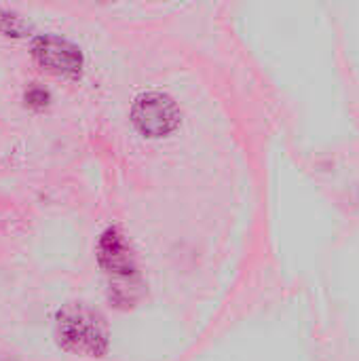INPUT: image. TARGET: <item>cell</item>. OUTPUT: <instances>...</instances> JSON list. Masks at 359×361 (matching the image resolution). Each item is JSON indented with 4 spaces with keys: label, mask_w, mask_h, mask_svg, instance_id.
Here are the masks:
<instances>
[{
    "label": "cell",
    "mask_w": 359,
    "mask_h": 361,
    "mask_svg": "<svg viewBox=\"0 0 359 361\" xmlns=\"http://www.w3.org/2000/svg\"><path fill=\"white\" fill-rule=\"evenodd\" d=\"M97 262L110 277V300L118 309H129L140 298V275L131 245L125 235L110 226L97 241Z\"/></svg>",
    "instance_id": "2"
},
{
    "label": "cell",
    "mask_w": 359,
    "mask_h": 361,
    "mask_svg": "<svg viewBox=\"0 0 359 361\" xmlns=\"http://www.w3.org/2000/svg\"><path fill=\"white\" fill-rule=\"evenodd\" d=\"M30 32H32L30 21H25L21 15L13 13V11L0 8V34L21 38V36H28Z\"/></svg>",
    "instance_id": "5"
},
{
    "label": "cell",
    "mask_w": 359,
    "mask_h": 361,
    "mask_svg": "<svg viewBox=\"0 0 359 361\" xmlns=\"http://www.w3.org/2000/svg\"><path fill=\"white\" fill-rule=\"evenodd\" d=\"M0 361H15V360H11V357H0Z\"/></svg>",
    "instance_id": "7"
},
{
    "label": "cell",
    "mask_w": 359,
    "mask_h": 361,
    "mask_svg": "<svg viewBox=\"0 0 359 361\" xmlns=\"http://www.w3.org/2000/svg\"><path fill=\"white\" fill-rule=\"evenodd\" d=\"M25 102H28L30 106H34V108H42V106H47V102H49V93H47L42 87H30V89L25 91Z\"/></svg>",
    "instance_id": "6"
},
{
    "label": "cell",
    "mask_w": 359,
    "mask_h": 361,
    "mask_svg": "<svg viewBox=\"0 0 359 361\" xmlns=\"http://www.w3.org/2000/svg\"><path fill=\"white\" fill-rule=\"evenodd\" d=\"M32 55L42 68L61 76H78L83 70L80 49L55 34L36 36L32 42Z\"/></svg>",
    "instance_id": "4"
},
{
    "label": "cell",
    "mask_w": 359,
    "mask_h": 361,
    "mask_svg": "<svg viewBox=\"0 0 359 361\" xmlns=\"http://www.w3.org/2000/svg\"><path fill=\"white\" fill-rule=\"evenodd\" d=\"M59 349L80 357H104L110 347L106 317L85 302H68L55 313Z\"/></svg>",
    "instance_id": "1"
},
{
    "label": "cell",
    "mask_w": 359,
    "mask_h": 361,
    "mask_svg": "<svg viewBox=\"0 0 359 361\" xmlns=\"http://www.w3.org/2000/svg\"><path fill=\"white\" fill-rule=\"evenodd\" d=\"M131 121L142 135L163 137L178 127L180 112L169 95L161 91H148L135 97L131 106Z\"/></svg>",
    "instance_id": "3"
}]
</instances>
